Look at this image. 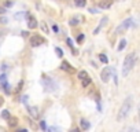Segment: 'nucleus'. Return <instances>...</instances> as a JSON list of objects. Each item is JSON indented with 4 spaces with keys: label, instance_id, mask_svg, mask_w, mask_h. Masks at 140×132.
<instances>
[{
    "label": "nucleus",
    "instance_id": "nucleus-10",
    "mask_svg": "<svg viewBox=\"0 0 140 132\" xmlns=\"http://www.w3.org/2000/svg\"><path fill=\"white\" fill-rule=\"evenodd\" d=\"M28 111H29V114H30L32 118H39L40 113H39V109L36 107V106H30V107H28Z\"/></svg>",
    "mask_w": 140,
    "mask_h": 132
},
{
    "label": "nucleus",
    "instance_id": "nucleus-34",
    "mask_svg": "<svg viewBox=\"0 0 140 132\" xmlns=\"http://www.w3.org/2000/svg\"><path fill=\"white\" fill-rule=\"evenodd\" d=\"M139 122H140V105H139Z\"/></svg>",
    "mask_w": 140,
    "mask_h": 132
},
{
    "label": "nucleus",
    "instance_id": "nucleus-17",
    "mask_svg": "<svg viewBox=\"0 0 140 132\" xmlns=\"http://www.w3.org/2000/svg\"><path fill=\"white\" fill-rule=\"evenodd\" d=\"M126 43H128V41H126L125 39H124V40H121V41H119V44H118V47H117V51H122V50L126 47Z\"/></svg>",
    "mask_w": 140,
    "mask_h": 132
},
{
    "label": "nucleus",
    "instance_id": "nucleus-22",
    "mask_svg": "<svg viewBox=\"0 0 140 132\" xmlns=\"http://www.w3.org/2000/svg\"><path fill=\"white\" fill-rule=\"evenodd\" d=\"M1 117H3V118H7V120H8V118L11 117L10 113H8V110H3V111H1Z\"/></svg>",
    "mask_w": 140,
    "mask_h": 132
},
{
    "label": "nucleus",
    "instance_id": "nucleus-26",
    "mask_svg": "<svg viewBox=\"0 0 140 132\" xmlns=\"http://www.w3.org/2000/svg\"><path fill=\"white\" fill-rule=\"evenodd\" d=\"M66 41H67V45H69V47H70V48H73V40H71V39H69V37H67L66 39Z\"/></svg>",
    "mask_w": 140,
    "mask_h": 132
},
{
    "label": "nucleus",
    "instance_id": "nucleus-16",
    "mask_svg": "<svg viewBox=\"0 0 140 132\" xmlns=\"http://www.w3.org/2000/svg\"><path fill=\"white\" fill-rule=\"evenodd\" d=\"M76 7H85L87 6V0H74Z\"/></svg>",
    "mask_w": 140,
    "mask_h": 132
},
{
    "label": "nucleus",
    "instance_id": "nucleus-9",
    "mask_svg": "<svg viewBox=\"0 0 140 132\" xmlns=\"http://www.w3.org/2000/svg\"><path fill=\"white\" fill-rule=\"evenodd\" d=\"M113 6V0H99L98 7L102 8V10H109Z\"/></svg>",
    "mask_w": 140,
    "mask_h": 132
},
{
    "label": "nucleus",
    "instance_id": "nucleus-31",
    "mask_svg": "<svg viewBox=\"0 0 140 132\" xmlns=\"http://www.w3.org/2000/svg\"><path fill=\"white\" fill-rule=\"evenodd\" d=\"M28 102V96L25 95V96H22V103H26Z\"/></svg>",
    "mask_w": 140,
    "mask_h": 132
},
{
    "label": "nucleus",
    "instance_id": "nucleus-28",
    "mask_svg": "<svg viewBox=\"0 0 140 132\" xmlns=\"http://www.w3.org/2000/svg\"><path fill=\"white\" fill-rule=\"evenodd\" d=\"M52 30L55 32V33H59V28H58V25H55V24L52 25Z\"/></svg>",
    "mask_w": 140,
    "mask_h": 132
},
{
    "label": "nucleus",
    "instance_id": "nucleus-24",
    "mask_svg": "<svg viewBox=\"0 0 140 132\" xmlns=\"http://www.w3.org/2000/svg\"><path fill=\"white\" fill-rule=\"evenodd\" d=\"M40 128H41L43 131H46V129H48V128H47V125H46V121H44V120H41V121H40Z\"/></svg>",
    "mask_w": 140,
    "mask_h": 132
},
{
    "label": "nucleus",
    "instance_id": "nucleus-18",
    "mask_svg": "<svg viewBox=\"0 0 140 132\" xmlns=\"http://www.w3.org/2000/svg\"><path fill=\"white\" fill-rule=\"evenodd\" d=\"M80 19H78L77 17H73V18H70V21H69V24L71 25V26H76V25H78V24H81V22H78Z\"/></svg>",
    "mask_w": 140,
    "mask_h": 132
},
{
    "label": "nucleus",
    "instance_id": "nucleus-5",
    "mask_svg": "<svg viewBox=\"0 0 140 132\" xmlns=\"http://www.w3.org/2000/svg\"><path fill=\"white\" fill-rule=\"evenodd\" d=\"M29 43H30L32 47H39V45L46 43V39L43 37V36H40V35H33V36H30V39H29Z\"/></svg>",
    "mask_w": 140,
    "mask_h": 132
},
{
    "label": "nucleus",
    "instance_id": "nucleus-12",
    "mask_svg": "<svg viewBox=\"0 0 140 132\" xmlns=\"http://www.w3.org/2000/svg\"><path fill=\"white\" fill-rule=\"evenodd\" d=\"M107 21H109V18H107V17H103V18H102V21H100V24H99V26L93 30V35H98L99 32H100V29L106 25V22H107Z\"/></svg>",
    "mask_w": 140,
    "mask_h": 132
},
{
    "label": "nucleus",
    "instance_id": "nucleus-25",
    "mask_svg": "<svg viewBox=\"0 0 140 132\" xmlns=\"http://www.w3.org/2000/svg\"><path fill=\"white\" fill-rule=\"evenodd\" d=\"M84 39H85V36L82 35V33H81V35H78V37H77V41H78V43H82V41H84Z\"/></svg>",
    "mask_w": 140,
    "mask_h": 132
},
{
    "label": "nucleus",
    "instance_id": "nucleus-8",
    "mask_svg": "<svg viewBox=\"0 0 140 132\" xmlns=\"http://www.w3.org/2000/svg\"><path fill=\"white\" fill-rule=\"evenodd\" d=\"M26 17H28V28L29 29H36L37 28V19H36L33 15H30V14H26Z\"/></svg>",
    "mask_w": 140,
    "mask_h": 132
},
{
    "label": "nucleus",
    "instance_id": "nucleus-3",
    "mask_svg": "<svg viewBox=\"0 0 140 132\" xmlns=\"http://www.w3.org/2000/svg\"><path fill=\"white\" fill-rule=\"evenodd\" d=\"M41 84L44 85L46 91H48V92H54V91L56 90V83L51 77L47 76V74H43L41 76Z\"/></svg>",
    "mask_w": 140,
    "mask_h": 132
},
{
    "label": "nucleus",
    "instance_id": "nucleus-29",
    "mask_svg": "<svg viewBox=\"0 0 140 132\" xmlns=\"http://www.w3.org/2000/svg\"><path fill=\"white\" fill-rule=\"evenodd\" d=\"M22 17H23V13H19V14H15V18H17V19H22Z\"/></svg>",
    "mask_w": 140,
    "mask_h": 132
},
{
    "label": "nucleus",
    "instance_id": "nucleus-32",
    "mask_svg": "<svg viewBox=\"0 0 140 132\" xmlns=\"http://www.w3.org/2000/svg\"><path fill=\"white\" fill-rule=\"evenodd\" d=\"M6 13V7H0V15Z\"/></svg>",
    "mask_w": 140,
    "mask_h": 132
},
{
    "label": "nucleus",
    "instance_id": "nucleus-6",
    "mask_svg": "<svg viewBox=\"0 0 140 132\" xmlns=\"http://www.w3.org/2000/svg\"><path fill=\"white\" fill-rule=\"evenodd\" d=\"M111 73H113V67H105V69L102 70V73H100V77H102V81L103 83H109L110 80V77H111Z\"/></svg>",
    "mask_w": 140,
    "mask_h": 132
},
{
    "label": "nucleus",
    "instance_id": "nucleus-4",
    "mask_svg": "<svg viewBox=\"0 0 140 132\" xmlns=\"http://www.w3.org/2000/svg\"><path fill=\"white\" fill-rule=\"evenodd\" d=\"M132 24H133L132 18H126L125 21L121 22V24L116 28V32H114V33H116V35H124V33H125V32L132 26Z\"/></svg>",
    "mask_w": 140,
    "mask_h": 132
},
{
    "label": "nucleus",
    "instance_id": "nucleus-2",
    "mask_svg": "<svg viewBox=\"0 0 140 132\" xmlns=\"http://www.w3.org/2000/svg\"><path fill=\"white\" fill-rule=\"evenodd\" d=\"M132 96H128L125 98V101H124L122 106L119 107V111H118V114H117V120L118 121H122V120H125L126 117H128V114L130 113V109H132Z\"/></svg>",
    "mask_w": 140,
    "mask_h": 132
},
{
    "label": "nucleus",
    "instance_id": "nucleus-30",
    "mask_svg": "<svg viewBox=\"0 0 140 132\" xmlns=\"http://www.w3.org/2000/svg\"><path fill=\"white\" fill-rule=\"evenodd\" d=\"M12 1H10V0H8V1H6V7H11V6H12Z\"/></svg>",
    "mask_w": 140,
    "mask_h": 132
},
{
    "label": "nucleus",
    "instance_id": "nucleus-13",
    "mask_svg": "<svg viewBox=\"0 0 140 132\" xmlns=\"http://www.w3.org/2000/svg\"><path fill=\"white\" fill-rule=\"evenodd\" d=\"M91 84H92V79H91L89 76L85 77L84 80H81V85H82V88H88Z\"/></svg>",
    "mask_w": 140,
    "mask_h": 132
},
{
    "label": "nucleus",
    "instance_id": "nucleus-14",
    "mask_svg": "<svg viewBox=\"0 0 140 132\" xmlns=\"http://www.w3.org/2000/svg\"><path fill=\"white\" fill-rule=\"evenodd\" d=\"M17 125H18V118L17 117H10L8 118V127L14 128V127H17Z\"/></svg>",
    "mask_w": 140,
    "mask_h": 132
},
{
    "label": "nucleus",
    "instance_id": "nucleus-27",
    "mask_svg": "<svg viewBox=\"0 0 140 132\" xmlns=\"http://www.w3.org/2000/svg\"><path fill=\"white\" fill-rule=\"evenodd\" d=\"M7 18H6V17H1V18H0V24H3V25H6V24H7Z\"/></svg>",
    "mask_w": 140,
    "mask_h": 132
},
{
    "label": "nucleus",
    "instance_id": "nucleus-19",
    "mask_svg": "<svg viewBox=\"0 0 140 132\" xmlns=\"http://www.w3.org/2000/svg\"><path fill=\"white\" fill-rule=\"evenodd\" d=\"M6 83H7V74H6V73L0 74V84L3 85V84H6Z\"/></svg>",
    "mask_w": 140,
    "mask_h": 132
},
{
    "label": "nucleus",
    "instance_id": "nucleus-23",
    "mask_svg": "<svg viewBox=\"0 0 140 132\" xmlns=\"http://www.w3.org/2000/svg\"><path fill=\"white\" fill-rule=\"evenodd\" d=\"M55 51H56V54H58V56H59V58H62V56H63V51L59 48V47H55Z\"/></svg>",
    "mask_w": 140,
    "mask_h": 132
},
{
    "label": "nucleus",
    "instance_id": "nucleus-33",
    "mask_svg": "<svg viewBox=\"0 0 140 132\" xmlns=\"http://www.w3.org/2000/svg\"><path fill=\"white\" fill-rule=\"evenodd\" d=\"M3 103H4V98H3V96H0V107L3 106Z\"/></svg>",
    "mask_w": 140,
    "mask_h": 132
},
{
    "label": "nucleus",
    "instance_id": "nucleus-21",
    "mask_svg": "<svg viewBox=\"0 0 140 132\" xmlns=\"http://www.w3.org/2000/svg\"><path fill=\"white\" fill-rule=\"evenodd\" d=\"M40 28H41V30L44 32V33H49V30H48V26H47V24H46V22H41V25H40Z\"/></svg>",
    "mask_w": 140,
    "mask_h": 132
},
{
    "label": "nucleus",
    "instance_id": "nucleus-11",
    "mask_svg": "<svg viewBox=\"0 0 140 132\" xmlns=\"http://www.w3.org/2000/svg\"><path fill=\"white\" fill-rule=\"evenodd\" d=\"M80 127L82 131H88V129L91 128V124H89V121L88 120H85V118H81L80 120Z\"/></svg>",
    "mask_w": 140,
    "mask_h": 132
},
{
    "label": "nucleus",
    "instance_id": "nucleus-15",
    "mask_svg": "<svg viewBox=\"0 0 140 132\" xmlns=\"http://www.w3.org/2000/svg\"><path fill=\"white\" fill-rule=\"evenodd\" d=\"M89 76V74L87 73V70H80V72H78V74H77V77H78V80H84L85 77H88Z\"/></svg>",
    "mask_w": 140,
    "mask_h": 132
},
{
    "label": "nucleus",
    "instance_id": "nucleus-1",
    "mask_svg": "<svg viewBox=\"0 0 140 132\" xmlns=\"http://www.w3.org/2000/svg\"><path fill=\"white\" fill-rule=\"evenodd\" d=\"M136 58H137L136 52H130V54H128V55L125 56L124 65H122V76L124 77H126L130 73V70L133 69V66L136 63Z\"/></svg>",
    "mask_w": 140,
    "mask_h": 132
},
{
    "label": "nucleus",
    "instance_id": "nucleus-20",
    "mask_svg": "<svg viewBox=\"0 0 140 132\" xmlns=\"http://www.w3.org/2000/svg\"><path fill=\"white\" fill-rule=\"evenodd\" d=\"M99 59H100V62H103V63H109V59H107V56H106L105 54H99Z\"/></svg>",
    "mask_w": 140,
    "mask_h": 132
},
{
    "label": "nucleus",
    "instance_id": "nucleus-7",
    "mask_svg": "<svg viewBox=\"0 0 140 132\" xmlns=\"http://www.w3.org/2000/svg\"><path fill=\"white\" fill-rule=\"evenodd\" d=\"M60 69L65 70V72H67V73H76V69H74L67 61H63V62L60 63Z\"/></svg>",
    "mask_w": 140,
    "mask_h": 132
}]
</instances>
